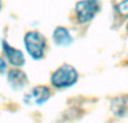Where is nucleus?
<instances>
[{"label":"nucleus","instance_id":"20e7f679","mask_svg":"<svg viewBox=\"0 0 128 123\" xmlns=\"http://www.w3.org/2000/svg\"><path fill=\"white\" fill-rule=\"evenodd\" d=\"M99 0H82L75 6V12L80 23H87L99 12Z\"/></svg>","mask_w":128,"mask_h":123},{"label":"nucleus","instance_id":"0eeeda50","mask_svg":"<svg viewBox=\"0 0 128 123\" xmlns=\"http://www.w3.org/2000/svg\"><path fill=\"white\" fill-rule=\"evenodd\" d=\"M111 112L117 118H125L128 115V96L116 97L110 105Z\"/></svg>","mask_w":128,"mask_h":123},{"label":"nucleus","instance_id":"f03ea898","mask_svg":"<svg viewBox=\"0 0 128 123\" xmlns=\"http://www.w3.org/2000/svg\"><path fill=\"white\" fill-rule=\"evenodd\" d=\"M51 89L44 85H38L26 92L23 96V102L27 106H43L51 98Z\"/></svg>","mask_w":128,"mask_h":123},{"label":"nucleus","instance_id":"f257e3e1","mask_svg":"<svg viewBox=\"0 0 128 123\" xmlns=\"http://www.w3.org/2000/svg\"><path fill=\"white\" fill-rule=\"evenodd\" d=\"M78 72L72 65L64 64L51 75V86L56 89H67L77 82Z\"/></svg>","mask_w":128,"mask_h":123},{"label":"nucleus","instance_id":"1a4fd4ad","mask_svg":"<svg viewBox=\"0 0 128 123\" xmlns=\"http://www.w3.org/2000/svg\"><path fill=\"white\" fill-rule=\"evenodd\" d=\"M117 10L122 16H128V0H122L119 5H117Z\"/></svg>","mask_w":128,"mask_h":123},{"label":"nucleus","instance_id":"6e6552de","mask_svg":"<svg viewBox=\"0 0 128 123\" xmlns=\"http://www.w3.org/2000/svg\"><path fill=\"white\" fill-rule=\"evenodd\" d=\"M53 42L57 45L61 46H67L72 42V37L69 34V32L65 28V27H57L53 32Z\"/></svg>","mask_w":128,"mask_h":123},{"label":"nucleus","instance_id":"7ed1b4c3","mask_svg":"<svg viewBox=\"0 0 128 123\" xmlns=\"http://www.w3.org/2000/svg\"><path fill=\"white\" fill-rule=\"evenodd\" d=\"M24 43L28 54L33 59L39 60V59L43 58L46 42L41 33H39V32H28L25 35Z\"/></svg>","mask_w":128,"mask_h":123},{"label":"nucleus","instance_id":"39448f33","mask_svg":"<svg viewBox=\"0 0 128 123\" xmlns=\"http://www.w3.org/2000/svg\"><path fill=\"white\" fill-rule=\"evenodd\" d=\"M7 81L10 88L15 92H20L28 85V78L20 69H12L7 75Z\"/></svg>","mask_w":128,"mask_h":123},{"label":"nucleus","instance_id":"423d86ee","mask_svg":"<svg viewBox=\"0 0 128 123\" xmlns=\"http://www.w3.org/2000/svg\"><path fill=\"white\" fill-rule=\"evenodd\" d=\"M2 50L5 56L7 57V60L9 61V63L12 65L18 68L24 64L25 59H24V54L22 53V51L12 48L6 41H2Z\"/></svg>","mask_w":128,"mask_h":123},{"label":"nucleus","instance_id":"f8f14e48","mask_svg":"<svg viewBox=\"0 0 128 123\" xmlns=\"http://www.w3.org/2000/svg\"><path fill=\"white\" fill-rule=\"evenodd\" d=\"M127 31H128V24H127Z\"/></svg>","mask_w":128,"mask_h":123},{"label":"nucleus","instance_id":"9b49d317","mask_svg":"<svg viewBox=\"0 0 128 123\" xmlns=\"http://www.w3.org/2000/svg\"><path fill=\"white\" fill-rule=\"evenodd\" d=\"M0 8H1V0H0Z\"/></svg>","mask_w":128,"mask_h":123},{"label":"nucleus","instance_id":"9d476101","mask_svg":"<svg viewBox=\"0 0 128 123\" xmlns=\"http://www.w3.org/2000/svg\"><path fill=\"white\" fill-rule=\"evenodd\" d=\"M6 69H7V64H6L5 60L2 58H0V75H2L6 71Z\"/></svg>","mask_w":128,"mask_h":123}]
</instances>
